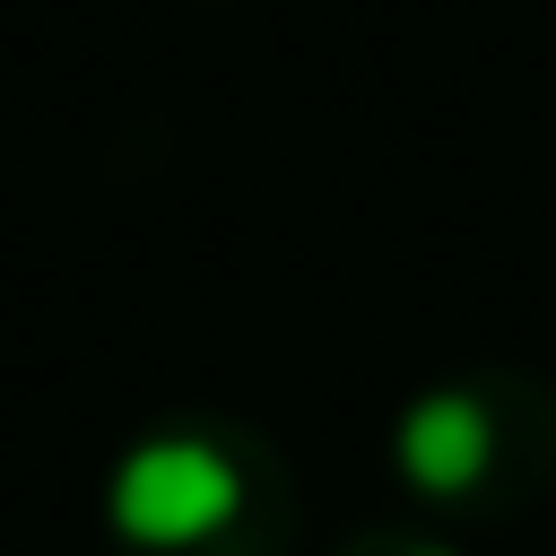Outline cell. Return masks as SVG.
<instances>
[{"label": "cell", "instance_id": "1", "mask_svg": "<svg viewBox=\"0 0 556 556\" xmlns=\"http://www.w3.org/2000/svg\"><path fill=\"white\" fill-rule=\"evenodd\" d=\"M243 513V469L208 434H148L104 478V521L139 556H182Z\"/></svg>", "mask_w": 556, "mask_h": 556}, {"label": "cell", "instance_id": "3", "mask_svg": "<svg viewBox=\"0 0 556 556\" xmlns=\"http://www.w3.org/2000/svg\"><path fill=\"white\" fill-rule=\"evenodd\" d=\"M408 556H452V547H408Z\"/></svg>", "mask_w": 556, "mask_h": 556}, {"label": "cell", "instance_id": "2", "mask_svg": "<svg viewBox=\"0 0 556 556\" xmlns=\"http://www.w3.org/2000/svg\"><path fill=\"white\" fill-rule=\"evenodd\" d=\"M391 460H400V478H408L417 495H460V486H478V469L495 460V417H486V400H478V391H426V400L400 417Z\"/></svg>", "mask_w": 556, "mask_h": 556}]
</instances>
